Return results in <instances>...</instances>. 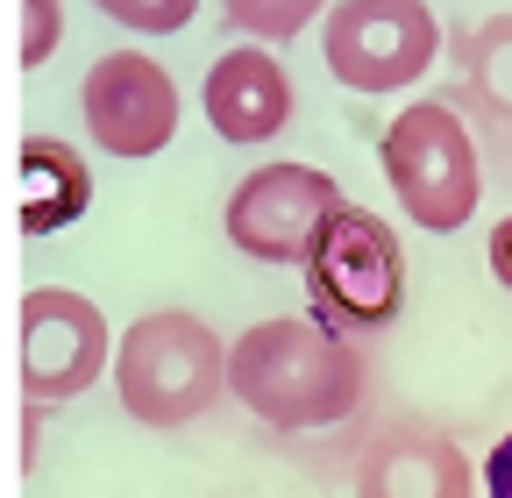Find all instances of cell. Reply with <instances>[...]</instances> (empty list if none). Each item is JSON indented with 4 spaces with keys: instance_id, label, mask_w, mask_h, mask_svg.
Listing matches in <instances>:
<instances>
[{
    "instance_id": "6da1fadb",
    "label": "cell",
    "mask_w": 512,
    "mask_h": 498,
    "mask_svg": "<svg viewBox=\"0 0 512 498\" xmlns=\"http://www.w3.org/2000/svg\"><path fill=\"white\" fill-rule=\"evenodd\" d=\"M370 370L363 356L320 321H249L228 342V392L278 434H313V427H342L363 406Z\"/></svg>"
},
{
    "instance_id": "7a4b0ae2",
    "label": "cell",
    "mask_w": 512,
    "mask_h": 498,
    "mask_svg": "<svg viewBox=\"0 0 512 498\" xmlns=\"http://www.w3.org/2000/svg\"><path fill=\"white\" fill-rule=\"evenodd\" d=\"M114 392L136 427H192L228 392V342L185 306H157L121 328Z\"/></svg>"
},
{
    "instance_id": "3957f363",
    "label": "cell",
    "mask_w": 512,
    "mask_h": 498,
    "mask_svg": "<svg viewBox=\"0 0 512 498\" xmlns=\"http://www.w3.org/2000/svg\"><path fill=\"white\" fill-rule=\"evenodd\" d=\"M377 164H384V185L399 193L406 221H420L427 235H456L477 214L484 164H477V143L456 107H441V100L399 107V121L377 143Z\"/></svg>"
},
{
    "instance_id": "277c9868",
    "label": "cell",
    "mask_w": 512,
    "mask_h": 498,
    "mask_svg": "<svg viewBox=\"0 0 512 498\" xmlns=\"http://www.w3.org/2000/svg\"><path fill=\"white\" fill-rule=\"evenodd\" d=\"M306 299L320 328H392L406 306V249L370 207H342L306 257Z\"/></svg>"
},
{
    "instance_id": "5b68a950",
    "label": "cell",
    "mask_w": 512,
    "mask_h": 498,
    "mask_svg": "<svg viewBox=\"0 0 512 498\" xmlns=\"http://www.w3.org/2000/svg\"><path fill=\"white\" fill-rule=\"evenodd\" d=\"M320 57L349 93H399L441 57V22L420 0H342L320 15Z\"/></svg>"
},
{
    "instance_id": "8992f818",
    "label": "cell",
    "mask_w": 512,
    "mask_h": 498,
    "mask_svg": "<svg viewBox=\"0 0 512 498\" xmlns=\"http://www.w3.org/2000/svg\"><path fill=\"white\" fill-rule=\"evenodd\" d=\"M342 185L320 171V164H256L221 221H228V242L242 249V257L256 264H306L313 257V242L328 235V221L342 214Z\"/></svg>"
},
{
    "instance_id": "52a82bcc",
    "label": "cell",
    "mask_w": 512,
    "mask_h": 498,
    "mask_svg": "<svg viewBox=\"0 0 512 498\" xmlns=\"http://www.w3.org/2000/svg\"><path fill=\"white\" fill-rule=\"evenodd\" d=\"M121 342L107 335V314L72 292V285H36L22 292V392L29 406H64V399H79L107 356Z\"/></svg>"
},
{
    "instance_id": "ba28073f",
    "label": "cell",
    "mask_w": 512,
    "mask_h": 498,
    "mask_svg": "<svg viewBox=\"0 0 512 498\" xmlns=\"http://www.w3.org/2000/svg\"><path fill=\"white\" fill-rule=\"evenodd\" d=\"M79 114L107 157H157L178 136V86L157 57L107 50V57H93V72L79 86Z\"/></svg>"
},
{
    "instance_id": "9c48e42d",
    "label": "cell",
    "mask_w": 512,
    "mask_h": 498,
    "mask_svg": "<svg viewBox=\"0 0 512 498\" xmlns=\"http://www.w3.org/2000/svg\"><path fill=\"white\" fill-rule=\"evenodd\" d=\"M356 498H477V477L456 434L384 427L356 456Z\"/></svg>"
},
{
    "instance_id": "30bf717a",
    "label": "cell",
    "mask_w": 512,
    "mask_h": 498,
    "mask_svg": "<svg viewBox=\"0 0 512 498\" xmlns=\"http://www.w3.org/2000/svg\"><path fill=\"white\" fill-rule=\"evenodd\" d=\"M207 121L221 143H271L292 121V72L264 43H242L228 57H214L207 72Z\"/></svg>"
},
{
    "instance_id": "8fae6325",
    "label": "cell",
    "mask_w": 512,
    "mask_h": 498,
    "mask_svg": "<svg viewBox=\"0 0 512 498\" xmlns=\"http://www.w3.org/2000/svg\"><path fill=\"white\" fill-rule=\"evenodd\" d=\"M93 207V171L72 143L29 136L22 143V235H57Z\"/></svg>"
},
{
    "instance_id": "7c38bea8",
    "label": "cell",
    "mask_w": 512,
    "mask_h": 498,
    "mask_svg": "<svg viewBox=\"0 0 512 498\" xmlns=\"http://www.w3.org/2000/svg\"><path fill=\"white\" fill-rule=\"evenodd\" d=\"M456 72H463V100L498 121V129H512V8L484 15L463 43H456Z\"/></svg>"
},
{
    "instance_id": "4fadbf2b",
    "label": "cell",
    "mask_w": 512,
    "mask_h": 498,
    "mask_svg": "<svg viewBox=\"0 0 512 498\" xmlns=\"http://www.w3.org/2000/svg\"><path fill=\"white\" fill-rule=\"evenodd\" d=\"M320 8L313 0H285V8H264V0H228V29L264 36V43H292V29H306Z\"/></svg>"
},
{
    "instance_id": "5bb4252c",
    "label": "cell",
    "mask_w": 512,
    "mask_h": 498,
    "mask_svg": "<svg viewBox=\"0 0 512 498\" xmlns=\"http://www.w3.org/2000/svg\"><path fill=\"white\" fill-rule=\"evenodd\" d=\"M22 65H43V57H50V43L64 36V8H57V0H22Z\"/></svg>"
},
{
    "instance_id": "9a60e30c",
    "label": "cell",
    "mask_w": 512,
    "mask_h": 498,
    "mask_svg": "<svg viewBox=\"0 0 512 498\" xmlns=\"http://www.w3.org/2000/svg\"><path fill=\"white\" fill-rule=\"evenodd\" d=\"M107 15L121 29H185L192 22V0H164V8H143V0H107Z\"/></svg>"
},
{
    "instance_id": "2e32d148",
    "label": "cell",
    "mask_w": 512,
    "mask_h": 498,
    "mask_svg": "<svg viewBox=\"0 0 512 498\" xmlns=\"http://www.w3.org/2000/svg\"><path fill=\"white\" fill-rule=\"evenodd\" d=\"M484 264H491V278H498V285L512 292V214H505V221L491 228V242H484Z\"/></svg>"
},
{
    "instance_id": "e0dca14e",
    "label": "cell",
    "mask_w": 512,
    "mask_h": 498,
    "mask_svg": "<svg viewBox=\"0 0 512 498\" xmlns=\"http://www.w3.org/2000/svg\"><path fill=\"white\" fill-rule=\"evenodd\" d=\"M484 498H512V434L484 456Z\"/></svg>"
}]
</instances>
